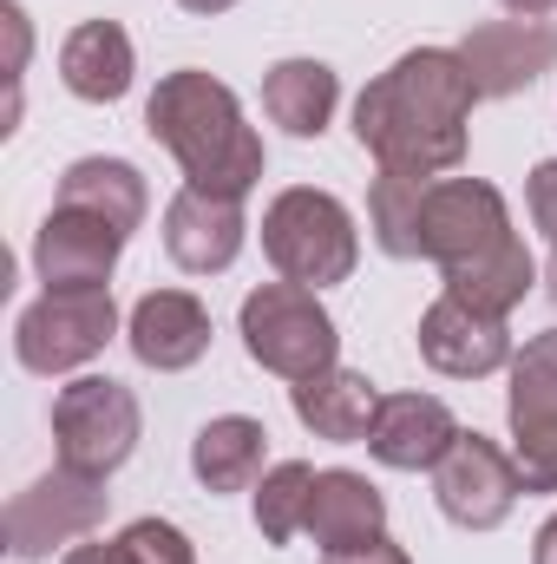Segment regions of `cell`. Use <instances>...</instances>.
<instances>
[{
    "label": "cell",
    "instance_id": "6da1fadb",
    "mask_svg": "<svg viewBox=\"0 0 557 564\" xmlns=\"http://www.w3.org/2000/svg\"><path fill=\"white\" fill-rule=\"evenodd\" d=\"M479 93L452 46H414L401 53L368 93L354 99V139L381 171L401 177H446L466 158V119Z\"/></svg>",
    "mask_w": 557,
    "mask_h": 564
},
{
    "label": "cell",
    "instance_id": "7a4b0ae2",
    "mask_svg": "<svg viewBox=\"0 0 557 564\" xmlns=\"http://www.w3.org/2000/svg\"><path fill=\"white\" fill-rule=\"evenodd\" d=\"M144 132L184 164L190 191L250 197L263 177V139L243 126L237 93L197 66H177L157 79V93L144 99Z\"/></svg>",
    "mask_w": 557,
    "mask_h": 564
},
{
    "label": "cell",
    "instance_id": "3957f363",
    "mask_svg": "<svg viewBox=\"0 0 557 564\" xmlns=\"http://www.w3.org/2000/svg\"><path fill=\"white\" fill-rule=\"evenodd\" d=\"M263 257L276 263L282 282H302V289H328V282H348L361 263V237H354V217L341 197L328 191H282L276 204L263 210Z\"/></svg>",
    "mask_w": 557,
    "mask_h": 564
},
{
    "label": "cell",
    "instance_id": "277c9868",
    "mask_svg": "<svg viewBox=\"0 0 557 564\" xmlns=\"http://www.w3.org/2000/svg\"><path fill=\"white\" fill-rule=\"evenodd\" d=\"M237 328H243L250 361L282 375V381H308V375L335 368V348H341L335 315L302 282H263V289H250Z\"/></svg>",
    "mask_w": 557,
    "mask_h": 564
},
{
    "label": "cell",
    "instance_id": "5b68a950",
    "mask_svg": "<svg viewBox=\"0 0 557 564\" xmlns=\"http://www.w3.org/2000/svg\"><path fill=\"white\" fill-rule=\"evenodd\" d=\"M53 440L59 466L112 479L139 453V394L112 375H79L53 394Z\"/></svg>",
    "mask_w": 557,
    "mask_h": 564
},
{
    "label": "cell",
    "instance_id": "8992f818",
    "mask_svg": "<svg viewBox=\"0 0 557 564\" xmlns=\"http://www.w3.org/2000/svg\"><path fill=\"white\" fill-rule=\"evenodd\" d=\"M119 335L112 289H46L13 322V355L26 375H73Z\"/></svg>",
    "mask_w": 557,
    "mask_h": 564
},
{
    "label": "cell",
    "instance_id": "52a82bcc",
    "mask_svg": "<svg viewBox=\"0 0 557 564\" xmlns=\"http://www.w3.org/2000/svg\"><path fill=\"white\" fill-rule=\"evenodd\" d=\"M106 506H112L106 479L73 473V466H53L46 479H33L26 492L7 499V519H0L7 525V552L13 558H53V545H73V539L99 532L106 525Z\"/></svg>",
    "mask_w": 557,
    "mask_h": 564
},
{
    "label": "cell",
    "instance_id": "ba28073f",
    "mask_svg": "<svg viewBox=\"0 0 557 564\" xmlns=\"http://www.w3.org/2000/svg\"><path fill=\"white\" fill-rule=\"evenodd\" d=\"M512 230V210L505 197L485 184V177H433L426 197H419V257L439 263V270H459L485 250H499Z\"/></svg>",
    "mask_w": 557,
    "mask_h": 564
},
{
    "label": "cell",
    "instance_id": "9c48e42d",
    "mask_svg": "<svg viewBox=\"0 0 557 564\" xmlns=\"http://www.w3.org/2000/svg\"><path fill=\"white\" fill-rule=\"evenodd\" d=\"M512 459L525 492H557V328L532 335L512 355Z\"/></svg>",
    "mask_w": 557,
    "mask_h": 564
},
{
    "label": "cell",
    "instance_id": "30bf717a",
    "mask_svg": "<svg viewBox=\"0 0 557 564\" xmlns=\"http://www.w3.org/2000/svg\"><path fill=\"white\" fill-rule=\"evenodd\" d=\"M518 492H525L518 459H512L499 440H485V433H459L452 453L433 466V499H439V512H446L459 532H492V525H505L512 506H518Z\"/></svg>",
    "mask_w": 557,
    "mask_h": 564
},
{
    "label": "cell",
    "instance_id": "8fae6325",
    "mask_svg": "<svg viewBox=\"0 0 557 564\" xmlns=\"http://www.w3.org/2000/svg\"><path fill=\"white\" fill-rule=\"evenodd\" d=\"M125 230L99 210H73V204H53L40 237H33V270L46 289H106L119 257H125Z\"/></svg>",
    "mask_w": 557,
    "mask_h": 564
},
{
    "label": "cell",
    "instance_id": "7c38bea8",
    "mask_svg": "<svg viewBox=\"0 0 557 564\" xmlns=\"http://www.w3.org/2000/svg\"><path fill=\"white\" fill-rule=\"evenodd\" d=\"M452 53L466 59L479 99H512L557 66V26H545V20H485Z\"/></svg>",
    "mask_w": 557,
    "mask_h": 564
},
{
    "label": "cell",
    "instance_id": "4fadbf2b",
    "mask_svg": "<svg viewBox=\"0 0 557 564\" xmlns=\"http://www.w3.org/2000/svg\"><path fill=\"white\" fill-rule=\"evenodd\" d=\"M243 197H210V191H177L164 204V257L184 270V276H223L237 257H243Z\"/></svg>",
    "mask_w": 557,
    "mask_h": 564
},
{
    "label": "cell",
    "instance_id": "5bb4252c",
    "mask_svg": "<svg viewBox=\"0 0 557 564\" xmlns=\"http://www.w3.org/2000/svg\"><path fill=\"white\" fill-rule=\"evenodd\" d=\"M419 355H426V368H439L452 381H479L512 361V328H505V315H479L459 295H439L419 315Z\"/></svg>",
    "mask_w": 557,
    "mask_h": 564
},
{
    "label": "cell",
    "instance_id": "9a60e30c",
    "mask_svg": "<svg viewBox=\"0 0 557 564\" xmlns=\"http://www.w3.org/2000/svg\"><path fill=\"white\" fill-rule=\"evenodd\" d=\"M125 341L144 368L157 375H177V368H197L210 355V308L190 295V289H151L139 295L132 322H125Z\"/></svg>",
    "mask_w": 557,
    "mask_h": 564
},
{
    "label": "cell",
    "instance_id": "2e32d148",
    "mask_svg": "<svg viewBox=\"0 0 557 564\" xmlns=\"http://www.w3.org/2000/svg\"><path fill=\"white\" fill-rule=\"evenodd\" d=\"M459 433H466V426L452 421V408L433 401V394H381L368 453H374L381 466H394V473H433V466L452 453Z\"/></svg>",
    "mask_w": 557,
    "mask_h": 564
},
{
    "label": "cell",
    "instance_id": "e0dca14e",
    "mask_svg": "<svg viewBox=\"0 0 557 564\" xmlns=\"http://www.w3.org/2000/svg\"><path fill=\"white\" fill-rule=\"evenodd\" d=\"M288 408L295 421L308 426L315 440H335V446H354L374 433V414H381V388L354 368H321L308 381L288 388Z\"/></svg>",
    "mask_w": 557,
    "mask_h": 564
},
{
    "label": "cell",
    "instance_id": "ac0fdd59",
    "mask_svg": "<svg viewBox=\"0 0 557 564\" xmlns=\"http://www.w3.org/2000/svg\"><path fill=\"white\" fill-rule=\"evenodd\" d=\"M132 73H139V59H132V33L119 20H79L66 33V46H59V79L86 106L125 99L132 93Z\"/></svg>",
    "mask_w": 557,
    "mask_h": 564
},
{
    "label": "cell",
    "instance_id": "d6986e66",
    "mask_svg": "<svg viewBox=\"0 0 557 564\" xmlns=\"http://www.w3.org/2000/svg\"><path fill=\"white\" fill-rule=\"evenodd\" d=\"M321 552H348V545H368L387 532V499L374 479L348 473V466H328L315 473V499H308V525H302Z\"/></svg>",
    "mask_w": 557,
    "mask_h": 564
},
{
    "label": "cell",
    "instance_id": "ffe728a7",
    "mask_svg": "<svg viewBox=\"0 0 557 564\" xmlns=\"http://www.w3.org/2000/svg\"><path fill=\"white\" fill-rule=\"evenodd\" d=\"M263 459H270V433L250 414H217L190 440V473L210 492H250L263 479Z\"/></svg>",
    "mask_w": 557,
    "mask_h": 564
},
{
    "label": "cell",
    "instance_id": "44dd1931",
    "mask_svg": "<svg viewBox=\"0 0 557 564\" xmlns=\"http://www.w3.org/2000/svg\"><path fill=\"white\" fill-rule=\"evenodd\" d=\"M335 106H341V79L321 59H282L263 79V112L288 139H321L328 119H335Z\"/></svg>",
    "mask_w": 557,
    "mask_h": 564
},
{
    "label": "cell",
    "instance_id": "7402d4cb",
    "mask_svg": "<svg viewBox=\"0 0 557 564\" xmlns=\"http://www.w3.org/2000/svg\"><path fill=\"white\" fill-rule=\"evenodd\" d=\"M446 276V295H459L466 308H479V315H512L532 289H538V263H532V250L518 243V237H505L499 250H485V257H472V263H459V270H439Z\"/></svg>",
    "mask_w": 557,
    "mask_h": 564
},
{
    "label": "cell",
    "instance_id": "603a6c76",
    "mask_svg": "<svg viewBox=\"0 0 557 564\" xmlns=\"http://www.w3.org/2000/svg\"><path fill=\"white\" fill-rule=\"evenodd\" d=\"M59 204L112 217V224H119L125 237L139 230L144 210H151L139 164H125V158H79V164H66V177H59Z\"/></svg>",
    "mask_w": 557,
    "mask_h": 564
},
{
    "label": "cell",
    "instance_id": "cb8c5ba5",
    "mask_svg": "<svg viewBox=\"0 0 557 564\" xmlns=\"http://www.w3.org/2000/svg\"><path fill=\"white\" fill-rule=\"evenodd\" d=\"M433 177H401V171H381L374 191H368V230L387 257H419V197H426Z\"/></svg>",
    "mask_w": 557,
    "mask_h": 564
},
{
    "label": "cell",
    "instance_id": "d4e9b609",
    "mask_svg": "<svg viewBox=\"0 0 557 564\" xmlns=\"http://www.w3.org/2000/svg\"><path fill=\"white\" fill-rule=\"evenodd\" d=\"M308 499H315V466L308 459H282L256 479V532L270 545H288L308 525Z\"/></svg>",
    "mask_w": 557,
    "mask_h": 564
},
{
    "label": "cell",
    "instance_id": "484cf974",
    "mask_svg": "<svg viewBox=\"0 0 557 564\" xmlns=\"http://www.w3.org/2000/svg\"><path fill=\"white\" fill-rule=\"evenodd\" d=\"M66 564H197V552H190V539L171 519H132L119 539L66 552Z\"/></svg>",
    "mask_w": 557,
    "mask_h": 564
},
{
    "label": "cell",
    "instance_id": "4316f807",
    "mask_svg": "<svg viewBox=\"0 0 557 564\" xmlns=\"http://www.w3.org/2000/svg\"><path fill=\"white\" fill-rule=\"evenodd\" d=\"M525 197H532V224L545 230V243L557 250V158H545V164L525 177Z\"/></svg>",
    "mask_w": 557,
    "mask_h": 564
},
{
    "label": "cell",
    "instance_id": "83f0119b",
    "mask_svg": "<svg viewBox=\"0 0 557 564\" xmlns=\"http://www.w3.org/2000/svg\"><path fill=\"white\" fill-rule=\"evenodd\" d=\"M321 564H414V558H407V552H401V545H394V539L381 532V539H368V545H348V552H328Z\"/></svg>",
    "mask_w": 557,
    "mask_h": 564
},
{
    "label": "cell",
    "instance_id": "f1b7e54d",
    "mask_svg": "<svg viewBox=\"0 0 557 564\" xmlns=\"http://www.w3.org/2000/svg\"><path fill=\"white\" fill-rule=\"evenodd\" d=\"M532 564H557V512L538 525V539H532Z\"/></svg>",
    "mask_w": 557,
    "mask_h": 564
},
{
    "label": "cell",
    "instance_id": "f546056e",
    "mask_svg": "<svg viewBox=\"0 0 557 564\" xmlns=\"http://www.w3.org/2000/svg\"><path fill=\"white\" fill-rule=\"evenodd\" d=\"M499 7H505L512 20H545V13H551L557 0H499Z\"/></svg>",
    "mask_w": 557,
    "mask_h": 564
},
{
    "label": "cell",
    "instance_id": "4dcf8cb0",
    "mask_svg": "<svg viewBox=\"0 0 557 564\" xmlns=\"http://www.w3.org/2000/svg\"><path fill=\"white\" fill-rule=\"evenodd\" d=\"M184 13H223V7H237V0H177Z\"/></svg>",
    "mask_w": 557,
    "mask_h": 564
},
{
    "label": "cell",
    "instance_id": "1f68e13d",
    "mask_svg": "<svg viewBox=\"0 0 557 564\" xmlns=\"http://www.w3.org/2000/svg\"><path fill=\"white\" fill-rule=\"evenodd\" d=\"M545 289H551V302H557V250H551V270H545Z\"/></svg>",
    "mask_w": 557,
    "mask_h": 564
}]
</instances>
